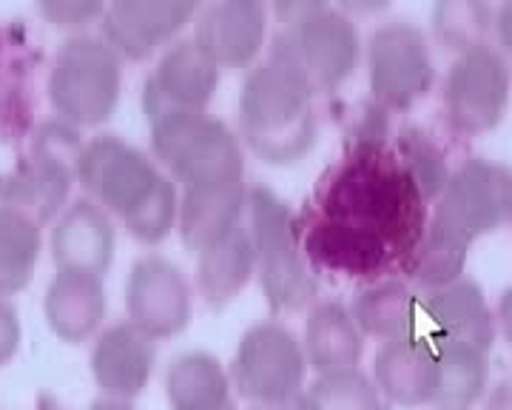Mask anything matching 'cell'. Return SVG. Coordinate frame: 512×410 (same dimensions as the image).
Segmentation results:
<instances>
[{"instance_id":"6da1fadb","label":"cell","mask_w":512,"mask_h":410,"mask_svg":"<svg viewBox=\"0 0 512 410\" xmlns=\"http://www.w3.org/2000/svg\"><path fill=\"white\" fill-rule=\"evenodd\" d=\"M311 211L382 237L399 262L430 220V203L421 197L393 146L376 134H362L322 174Z\"/></svg>"},{"instance_id":"7a4b0ae2","label":"cell","mask_w":512,"mask_h":410,"mask_svg":"<svg viewBox=\"0 0 512 410\" xmlns=\"http://www.w3.org/2000/svg\"><path fill=\"white\" fill-rule=\"evenodd\" d=\"M311 80L293 57L282 32L248 69L239 89V137L268 166H293L319 137Z\"/></svg>"},{"instance_id":"3957f363","label":"cell","mask_w":512,"mask_h":410,"mask_svg":"<svg viewBox=\"0 0 512 410\" xmlns=\"http://www.w3.org/2000/svg\"><path fill=\"white\" fill-rule=\"evenodd\" d=\"M248 234L254 243L256 280L271 314H296L319 297L316 271L305 257L299 217L268 186H248Z\"/></svg>"},{"instance_id":"277c9868","label":"cell","mask_w":512,"mask_h":410,"mask_svg":"<svg viewBox=\"0 0 512 410\" xmlns=\"http://www.w3.org/2000/svg\"><path fill=\"white\" fill-rule=\"evenodd\" d=\"M123 55L103 35L74 32L57 46L46 75L55 117L74 129H94L117 112L123 97Z\"/></svg>"},{"instance_id":"5b68a950","label":"cell","mask_w":512,"mask_h":410,"mask_svg":"<svg viewBox=\"0 0 512 410\" xmlns=\"http://www.w3.org/2000/svg\"><path fill=\"white\" fill-rule=\"evenodd\" d=\"M151 157L183 188L245 180L242 137L211 112H171L151 120Z\"/></svg>"},{"instance_id":"8992f818","label":"cell","mask_w":512,"mask_h":410,"mask_svg":"<svg viewBox=\"0 0 512 410\" xmlns=\"http://www.w3.org/2000/svg\"><path fill=\"white\" fill-rule=\"evenodd\" d=\"M80 129L66 120H46L29 137V149L15 166L0 171V203L29 214L40 225L55 223L72 203L77 183V157L83 149Z\"/></svg>"},{"instance_id":"52a82bcc","label":"cell","mask_w":512,"mask_h":410,"mask_svg":"<svg viewBox=\"0 0 512 410\" xmlns=\"http://www.w3.org/2000/svg\"><path fill=\"white\" fill-rule=\"evenodd\" d=\"M239 399L254 408H285L308 391V356L302 339L276 317L254 322L239 336L228 365Z\"/></svg>"},{"instance_id":"ba28073f","label":"cell","mask_w":512,"mask_h":410,"mask_svg":"<svg viewBox=\"0 0 512 410\" xmlns=\"http://www.w3.org/2000/svg\"><path fill=\"white\" fill-rule=\"evenodd\" d=\"M430 208V223L461 243L490 237L512 223V166L490 157L461 160Z\"/></svg>"},{"instance_id":"9c48e42d","label":"cell","mask_w":512,"mask_h":410,"mask_svg":"<svg viewBox=\"0 0 512 410\" xmlns=\"http://www.w3.org/2000/svg\"><path fill=\"white\" fill-rule=\"evenodd\" d=\"M510 100L512 66L493 43H481L456 55L441 80L444 123L461 137L493 131L507 117Z\"/></svg>"},{"instance_id":"30bf717a","label":"cell","mask_w":512,"mask_h":410,"mask_svg":"<svg viewBox=\"0 0 512 410\" xmlns=\"http://www.w3.org/2000/svg\"><path fill=\"white\" fill-rule=\"evenodd\" d=\"M370 97L382 112H410L436 86L430 40L410 20H387L365 46Z\"/></svg>"},{"instance_id":"8fae6325","label":"cell","mask_w":512,"mask_h":410,"mask_svg":"<svg viewBox=\"0 0 512 410\" xmlns=\"http://www.w3.org/2000/svg\"><path fill=\"white\" fill-rule=\"evenodd\" d=\"M165 171L160 163L117 134H97L83 143L77 157V183L103 205L114 220L146 200Z\"/></svg>"},{"instance_id":"7c38bea8","label":"cell","mask_w":512,"mask_h":410,"mask_svg":"<svg viewBox=\"0 0 512 410\" xmlns=\"http://www.w3.org/2000/svg\"><path fill=\"white\" fill-rule=\"evenodd\" d=\"M197 288L183 268L163 254L137 257L126 280V314L140 331L163 342L180 336L194 319Z\"/></svg>"},{"instance_id":"4fadbf2b","label":"cell","mask_w":512,"mask_h":410,"mask_svg":"<svg viewBox=\"0 0 512 410\" xmlns=\"http://www.w3.org/2000/svg\"><path fill=\"white\" fill-rule=\"evenodd\" d=\"M299 234L305 257L316 274L328 271L348 280L373 282L399 271V257L393 248L359 225L342 223L308 208L299 217Z\"/></svg>"},{"instance_id":"5bb4252c","label":"cell","mask_w":512,"mask_h":410,"mask_svg":"<svg viewBox=\"0 0 512 410\" xmlns=\"http://www.w3.org/2000/svg\"><path fill=\"white\" fill-rule=\"evenodd\" d=\"M293 57L299 60L313 92H336L348 80L362 57V38L350 15L342 9L325 6L308 18L282 26Z\"/></svg>"},{"instance_id":"9a60e30c","label":"cell","mask_w":512,"mask_h":410,"mask_svg":"<svg viewBox=\"0 0 512 410\" xmlns=\"http://www.w3.org/2000/svg\"><path fill=\"white\" fill-rule=\"evenodd\" d=\"M222 69L194 38L174 40L160 52L143 89L148 123L171 112H208L220 89Z\"/></svg>"},{"instance_id":"2e32d148","label":"cell","mask_w":512,"mask_h":410,"mask_svg":"<svg viewBox=\"0 0 512 410\" xmlns=\"http://www.w3.org/2000/svg\"><path fill=\"white\" fill-rule=\"evenodd\" d=\"M202 6L205 0H109L100 35L123 60H146L180 40Z\"/></svg>"},{"instance_id":"e0dca14e","label":"cell","mask_w":512,"mask_h":410,"mask_svg":"<svg viewBox=\"0 0 512 410\" xmlns=\"http://www.w3.org/2000/svg\"><path fill=\"white\" fill-rule=\"evenodd\" d=\"M268 15L265 0H211L197 15L194 40L222 72L251 69L265 49Z\"/></svg>"},{"instance_id":"ac0fdd59","label":"cell","mask_w":512,"mask_h":410,"mask_svg":"<svg viewBox=\"0 0 512 410\" xmlns=\"http://www.w3.org/2000/svg\"><path fill=\"white\" fill-rule=\"evenodd\" d=\"M49 248L55 271H86L106 277L117 251L114 217L89 194L72 197L52 225Z\"/></svg>"},{"instance_id":"d6986e66","label":"cell","mask_w":512,"mask_h":410,"mask_svg":"<svg viewBox=\"0 0 512 410\" xmlns=\"http://www.w3.org/2000/svg\"><path fill=\"white\" fill-rule=\"evenodd\" d=\"M157 368V339L140 331L134 322H117L94 336L89 371L103 396L137 399L146 393Z\"/></svg>"},{"instance_id":"ffe728a7","label":"cell","mask_w":512,"mask_h":410,"mask_svg":"<svg viewBox=\"0 0 512 410\" xmlns=\"http://www.w3.org/2000/svg\"><path fill=\"white\" fill-rule=\"evenodd\" d=\"M393 408H427L439 393L436 342L419 334L379 342L370 373Z\"/></svg>"},{"instance_id":"44dd1931","label":"cell","mask_w":512,"mask_h":410,"mask_svg":"<svg viewBox=\"0 0 512 410\" xmlns=\"http://www.w3.org/2000/svg\"><path fill=\"white\" fill-rule=\"evenodd\" d=\"M106 308V282L86 271H55L43 294V319L49 331L69 345L89 342L100 334Z\"/></svg>"},{"instance_id":"7402d4cb","label":"cell","mask_w":512,"mask_h":410,"mask_svg":"<svg viewBox=\"0 0 512 410\" xmlns=\"http://www.w3.org/2000/svg\"><path fill=\"white\" fill-rule=\"evenodd\" d=\"M245 208H248L245 180L183 188L180 214H177L180 240L188 251L200 254L237 231L245 220Z\"/></svg>"},{"instance_id":"603a6c76","label":"cell","mask_w":512,"mask_h":410,"mask_svg":"<svg viewBox=\"0 0 512 410\" xmlns=\"http://www.w3.org/2000/svg\"><path fill=\"white\" fill-rule=\"evenodd\" d=\"M421 311L436 328V336H444V339H461V342L490 351L498 336L495 308L487 302L481 285L467 277L436 291H427L421 299Z\"/></svg>"},{"instance_id":"cb8c5ba5","label":"cell","mask_w":512,"mask_h":410,"mask_svg":"<svg viewBox=\"0 0 512 410\" xmlns=\"http://www.w3.org/2000/svg\"><path fill=\"white\" fill-rule=\"evenodd\" d=\"M305 356L311 371L336 373L362 368L365 334L359 331L350 308L339 299H316L305 319Z\"/></svg>"},{"instance_id":"d4e9b609","label":"cell","mask_w":512,"mask_h":410,"mask_svg":"<svg viewBox=\"0 0 512 410\" xmlns=\"http://www.w3.org/2000/svg\"><path fill=\"white\" fill-rule=\"evenodd\" d=\"M165 399L171 410H237V391L228 365L208 351H188L165 371Z\"/></svg>"},{"instance_id":"484cf974","label":"cell","mask_w":512,"mask_h":410,"mask_svg":"<svg viewBox=\"0 0 512 410\" xmlns=\"http://www.w3.org/2000/svg\"><path fill=\"white\" fill-rule=\"evenodd\" d=\"M254 277V243H251L245 223L239 225L234 234H228L225 240L197 254L194 288H197V297L214 311L237 302L239 294L248 288V282Z\"/></svg>"},{"instance_id":"4316f807","label":"cell","mask_w":512,"mask_h":410,"mask_svg":"<svg viewBox=\"0 0 512 410\" xmlns=\"http://www.w3.org/2000/svg\"><path fill=\"white\" fill-rule=\"evenodd\" d=\"M348 308L365 339L390 342L416 334L421 305L410 282H404L402 277H382L365 282Z\"/></svg>"},{"instance_id":"83f0119b","label":"cell","mask_w":512,"mask_h":410,"mask_svg":"<svg viewBox=\"0 0 512 410\" xmlns=\"http://www.w3.org/2000/svg\"><path fill=\"white\" fill-rule=\"evenodd\" d=\"M436 354H439V393L436 408H464L478 405L490 391V351L436 336Z\"/></svg>"},{"instance_id":"f1b7e54d","label":"cell","mask_w":512,"mask_h":410,"mask_svg":"<svg viewBox=\"0 0 512 410\" xmlns=\"http://www.w3.org/2000/svg\"><path fill=\"white\" fill-rule=\"evenodd\" d=\"M470 248L473 245L461 243L458 237L447 234L444 228L427 220V228L421 231L419 240L399 262V274L404 282H410L424 294L436 291V288H444V285L464 277Z\"/></svg>"},{"instance_id":"f546056e","label":"cell","mask_w":512,"mask_h":410,"mask_svg":"<svg viewBox=\"0 0 512 410\" xmlns=\"http://www.w3.org/2000/svg\"><path fill=\"white\" fill-rule=\"evenodd\" d=\"M43 251V225L0 203V297L20 294L35 280Z\"/></svg>"},{"instance_id":"4dcf8cb0","label":"cell","mask_w":512,"mask_h":410,"mask_svg":"<svg viewBox=\"0 0 512 410\" xmlns=\"http://www.w3.org/2000/svg\"><path fill=\"white\" fill-rule=\"evenodd\" d=\"M430 29L433 38L456 55L490 43L495 32L493 0H433Z\"/></svg>"},{"instance_id":"1f68e13d","label":"cell","mask_w":512,"mask_h":410,"mask_svg":"<svg viewBox=\"0 0 512 410\" xmlns=\"http://www.w3.org/2000/svg\"><path fill=\"white\" fill-rule=\"evenodd\" d=\"M390 146L402 160V166L407 168L410 180L421 191V197L430 205L436 203L453 174V166L447 160V151L441 146L439 137L424 126H402Z\"/></svg>"},{"instance_id":"d6a6232c","label":"cell","mask_w":512,"mask_h":410,"mask_svg":"<svg viewBox=\"0 0 512 410\" xmlns=\"http://www.w3.org/2000/svg\"><path fill=\"white\" fill-rule=\"evenodd\" d=\"M305 399L311 410H393L376 379L362 368L319 373L308 385Z\"/></svg>"},{"instance_id":"836d02e7","label":"cell","mask_w":512,"mask_h":410,"mask_svg":"<svg viewBox=\"0 0 512 410\" xmlns=\"http://www.w3.org/2000/svg\"><path fill=\"white\" fill-rule=\"evenodd\" d=\"M177 214H180V191L177 183L163 174L146 200L131 208L120 223L128 237L140 245H160L177 231Z\"/></svg>"},{"instance_id":"e575fe53","label":"cell","mask_w":512,"mask_h":410,"mask_svg":"<svg viewBox=\"0 0 512 410\" xmlns=\"http://www.w3.org/2000/svg\"><path fill=\"white\" fill-rule=\"evenodd\" d=\"M109 0H37V12L57 29L80 32L94 20H103Z\"/></svg>"},{"instance_id":"d590c367","label":"cell","mask_w":512,"mask_h":410,"mask_svg":"<svg viewBox=\"0 0 512 410\" xmlns=\"http://www.w3.org/2000/svg\"><path fill=\"white\" fill-rule=\"evenodd\" d=\"M20 317L9 297H0V368H6L20 351Z\"/></svg>"},{"instance_id":"8d00e7d4","label":"cell","mask_w":512,"mask_h":410,"mask_svg":"<svg viewBox=\"0 0 512 410\" xmlns=\"http://www.w3.org/2000/svg\"><path fill=\"white\" fill-rule=\"evenodd\" d=\"M265 3L282 26H291L296 20L308 18V15L328 6V0H265Z\"/></svg>"},{"instance_id":"74e56055","label":"cell","mask_w":512,"mask_h":410,"mask_svg":"<svg viewBox=\"0 0 512 410\" xmlns=\"http://www.w3.org/2000/svg\"><path fill=\"white\" fill-rule=\"evenodd\" d=\"M393 6V0H336V9H342L345 15H379L384 9H390Z\"/></svg>"},{"instance_id":"f35d334b","label":"cell","mask_w":512,"mask_h":410,"mask_svg":"<svg viewBox=\"0 0 512 410\" xmlns=\"http://www.w3.org/2000/svg\"><path fill=\"white\" fill-rule=\"evenodd\" d=\"M495 38H498V49L507 55L512 66V12L510 9H504V6H498L495 9Z\"/></svg>"},{"instance_id":"ab89813d","label":"cell","mask_w":512,"mask_h":410,"mask_svg":"<svg viewBox=\"0 0 512 410\" xmlns=\"http://www.w3.org/2000/svg\"><path fill=\"white\" fill-rule=\"evenodd\" d=\"M495 325H498V334L504 336L512 345V285L498 297V305H495Z\"/></svg>"},{"instance_id":"60d3db41","label":"cell","mask_w":512,"mask_h":410,"mask_svg":"<svg viewBox=\"0 0 512 410\" xmlns=\"http://www.w3.org/2000/svg\"><path fill=\"white\" fill-rule=\"evenodd\" d=\"M481 402H484V410H512V385L510 382H498L487 391Z\"/></svg>"},{"instance_id":"b9f144b4","label":"cell","mask_w":512,"mask_h":410,"mask_svg":"<svg viewBox=\"0 0 512 410\" xmlns=\"http://www.w3.org/2000/svg\"><path fill=\"white\" fill-rule=\"evenodd\" d=\"M89 410H137L131 399H114V396H103L89 405Z\"/></svg>"},{"instance_id":"7bdbcfd3","label":"cell","mask_w":512,"mask_h":410,"mask_svg":"<svg viewBox=\"0 0 512 410\" xmlns=\"http://www.w3.org/2000/svg\"><path fill=\"white\" fill-rule=\"evenodd\" d=\"M35 410H66V408H63L57 399H52V396H40V399H37Z\"/></svg>"},{"instance_id":"ee69618b","label":"cell","mask_w":512,"mask_h":410,"mask_svg":"<svg viewBox=\"0 0 512 410\" xmlns=\"http://www.w3.org/2000/svg\"><path fill=\"white\" fill-rule=\"evenodd\" d=\"M254 410H311V405H308V399H305V393H302L293 405H285V408H254Z\"/></svg>"},{"instance_id":"f6af8a7d","label":"cell","mask_w":512,"mask_h":410,"mask_svg":"<svg viewBox=\"0 0 512 410\" xmlns=\"http://www.w3.org/2000/svg\"><path fill=\"white\" fill-rule=\"evenodd\" d=\"M501 6H504V9H510V12H512V0H501Z\"/></svg>"},{"instance_id":"bcb514c9","label":"cell","mask_w":512,"mask_h":410,"mask_svg":"<svg viewBox=\"0 0 512 410\" xmlns=\"http://www.w3.org/2000/svg\"><path fill=\"white\" fill-rule=\"evenodd\" d=\"M436 410H464V408H436Z\"/></svg>"},{"instance_id":"7dc6e473","label":"cell","mask_w":512,"mask_h":410,"mask_svg":"<svg viewBox=\"0 0 512 410\" xmlns=\"http://www.w3.org/2000/svg\"><path fill=\"white\" fill-rule=\"evenodd\" d=\"M510 385H512V373H510Z\"/></svg>"}]
</instances>
